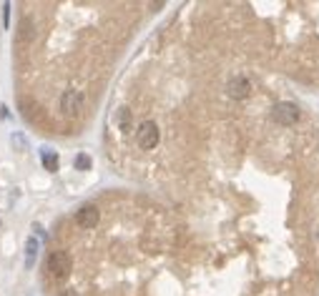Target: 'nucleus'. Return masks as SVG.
Returning <instances> with one entry per match:
<instances>
[{"instance_id":"obj_3","label":"nucleus","mask_w":319,"mask_h":296,"mask_svg":"<svg viewBox=\"0 0 319 296\" xmlns=\"http://www.w3.org/2000/svg\"><path fill=\"white\" fill-rule=\"evenodd\" d=\"M239 13L281 78L319 90V3H239Z\"/></svg>"},{"instance_id":"obj_4","label":"nucleus","mask_w":319,"mask_h":296,"mask_svg":"<svg viewBox=\"0 0 319 296\" xmlns=\"http://www.w3.org/2000/svg\"><path fill=\"white\" fill-rule=\"evenodd\" d=\"M46 164H48V168H56V156L53 154H48V158H43Z\"/></svg>"},{"instance_id":"obj_2","label":"nucleus","mask_w":319,"mask_h":296,"mask_svg":"<svg viewBox=\"0 0 319 296\" xmlns=\"http://www.w3.org/2000/svg\"><path fill=\"white\" fill-rule=\"evenodd\" d=\"M151 3H21L16 98L41 133L76 136L96 113Z\"/></svg>"},{"instance_id":"obj_1","label":"nucleus","mask_w":319,"mask_h":296,"mask_svg":"<svg viewBox=\"0 0 319 296\" xmlns=\"http://www.w3.org/2000/svg\"><path fill=\"white\" fill-rule=\"evenodd\" d=\"M236 3H189L116 88L106 161L126 186L63 218L51 296H319V118Z\"/></svg>"}]
</instances>
